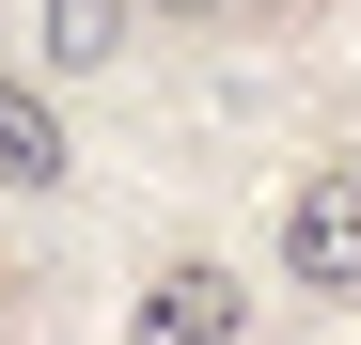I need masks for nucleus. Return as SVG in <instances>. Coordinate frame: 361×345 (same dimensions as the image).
<instances>
[{
    "instance_id": "obj_1",
    "label": "nucleus",
    "mask_w": 361,
    "mask_h": 345,
    "mask_svg": "<svg viewBox=\"0 0 361 345\" xmlns=\"http://www.w3.org/2000/svg\"><path fill=\"white\" fill-rule=\"evenodd\" d=\"M267 267L298 282V299H361V157H345V172H298V204H283Z\"/></svg>"
},
{
    "instance_id": "obj_2",
    "label": "nucleus",
    "mask_w": 361,
    "mask_h": 345,
    "mask_svg": "<svg viewBox=\"0 0 361 345\" xmlns=\"http://www.w3.org/2000/svg\"><path fill=\"white\" fill-rule=\"evenodd\" d=\"M126 345H252V282H235V267H204V251H173V267H142Z\"/></svg>"
},
{
    "instance_id": "obj_3",
    "label": "nucleus",
    "mask_w": 361,
    "mask_h": 345,
    "mask_svg": "<svg viewBox=\"0 0 361 345\" xmlns=\"http://www.w3.org/2000/svg\"><path fill=\"white\" fill-rule=\"evenodd\" d=\"M63 172H79V142H63V110H47V94H32L16 63H0V189H16V204H47Z\"/></svg>"
},
{
    "instance_id": "obj_4",
    "label": "nucleus",
    "mask_w": 361,
    "mask_h": 345,
    "mask_svg": "<svg viewBox=\"0 0 361 345\" xmlns=\"http://www.w3.org/2000/svg\"><path fill=\"white\" fill-rule=\"evenodd\" d=\"M110 47H126V0H47V63L63 79H94Z\"/></svg>"
},
{
    "instance_id": "obj_5",
    "label": "nucleus",
    "mask_w": 361,
    "mask_h": 345,
    "mask_svg": "<svg viewBox=\"0 0 361 345\" xmlns=\"http://www.w3.org/2000/svg\"><path fill=\"white\" fill-rule=\"evenodd\" d=\"M126 16H220V0H126Z\"/></svg>"
}]
</instances>
